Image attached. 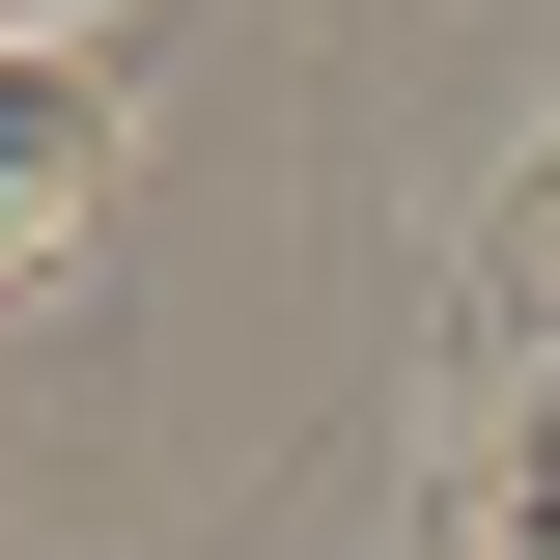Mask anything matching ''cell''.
<instances>
[{
  "label": "cell",
  "mask_w": 560,
  "mask_h": 560,
  "mask_svg": "<svg viewBox=\"0 0 560 560\" xmlns=\"http://www.w3.org/2000/svg\"><path fill=\"white\" fill-rule=\"evenodd\" d=\"M113 168H140V57H113V28H0V280L84 253Z\"/></svg>",
  "instance_id": "1"
}]
</instances>
